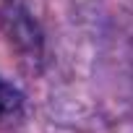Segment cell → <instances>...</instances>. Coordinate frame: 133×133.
<instances>
[{"mask_svg": "<svg viewBox=\"0 0 133 133\" xmlns=\"http://www.w3.org/2000/svg\"><path fill=\"white\" fill-rule=\"evenodd\" d=\"M21 110H24V94L11 81H5L0 76V123L18 117Z\"/></svg>", "mask_w": 133, "mask_h": 133, "instance_id": "6da1fadb", "label": "cell"}]
</instances>
